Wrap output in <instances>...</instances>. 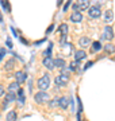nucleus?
I'll use <instances>...</instances> for the list:
<instances>
[{
  "label": "nucleus",
  "instance_id": "obj_19",
  "mask_svg": "<svg viewBox=\"0 0 115 121\" xmlns=\"http://www.w3.org/2000/svg\"><path fill=\"white\" fill-rule=\"evenodd\" d=\"M15 99H16V95L14 94V93H10L8 91V94L5 95V101H7V102H12Z\"/></svg>",
  "mask_w": 115,
  "mask_h": 121
},
{
  "label": "nucleus",
  "instance_id": "obj_6",
  "mask_svg": "<svg viewBox=\"0 0 115 121\" xmlns=\"http://www.w3.org/2000/svg\"><path fill=\"white\" fill-rule=\"evenodd\" d=\"M103 38L107 39V40H112L114 39V31L110 26H107L104 30H103Z\"/></svg>",
  "mask_w": 115,
  "mask_h": 121
},
{
  "label": "nucleus",
  "instance_id": "obj_32",
  "mask_svg": "<svg viewBox=\"0 0 115 121\" xmlns=\"http://www.w3.org/2000/svg\"><path fill=\"white\" fill-rule=\"evenodd\" d=\"M92 65H93V62H88V63H87V65L84 66V70H87V69H88V67H91V66H92Z\"/></svg>",
  "mask_w": 115,
  "mask_h": 121
},
{
  "label": "nucleus",
  "instance_id": "obj_16",
  "mask_svg": "<svg viewBox=\"0 0 115 121\" xmlns=\"http://www.w3.org/2000/svg\"><path fill=\"white\" fill-rule=\"evenodd\" d=\"M0 4H1V7H3V9H4L5 12H10L11 11V5L8 4L7 0H0Z\"/></svg>",
  "mask_w": 115,
  "mask_h": 121
},
{
  "label": "nucleus",
  "instance_id": "obj_29",
  "mask_svg": "<svg viewBox=\"0 0 115 121\" xmlns=\"http://www.w3.org/2000/svg\"><path fill=\"white\" fill-rule=\"evenodd\" d=\"M71 3H72L71 0H68V1H67V4L64 5V11H67V9H68V7H69V5H71Z\"/></svg>",
  "mask_w": 115,
  "mask_h": 121
},
{
  "label": "nucleus",
  "instance_id": "obj_7",
  "mask_svg": "<svg viewBox=\"0 0 115 121\" xmlns=\"http://www.w3.org/2000/svg\"><path fill=\"white\" fill-rule=\"evenodd\" d=\"M58 106L62 109H67L69 106V98H68L67 95H64L61 98H58Z\"/></svg>",
  "mask_w": 115,
  "mask_h": 121
},
{
  "label": "nucleus",
  "instance_id": "obj_33",
  "mask_svg": "<svg viewBox=\"0 0 115 121\" xmlns=\"http://www.w3.org/2000/svg\"><path fill=\"white\" fill-rule=\"evenodd\" d=\"M4 94V87H3V85H0V97Z\"/></svg>",
  "mask_w": 115,
  "mask_h": 121
},
{
  "label": "nucleus",
  "instance_id": "obj_15",
  "mask_svg": "<svg viewBox=\"0 0 115 121\" xmlns=\"http://www.w3.org/2000/svg\"><path fill=\"white\" fill-rule=\"evenodd\" d=\"M89 44H91V39L89 38H85V36L80 38V46H81V47H87Z\"/></svg>",
  "mask_w": 115,
  "mask_h": 121
},
{
  "label": "nucleus",
  "instance_id": "obj_1",
  "mask_svg": "<svg viewBox=\"0 0 115 121\" xmlns=\"http://www.w3.org/2000/svg\"><path fill=\"white\" fill-rule=\"evenodd\" d=\"M49 86H50V77H49L48 74H45V75H42V77L38 79V87H39L42 91H45Z\"/></svg>",
  "mask_w": 115,
  "mask_h": 121
},
{
  "label": "nucleus",
  "instance_id": "obj_18",
  "mask_svg": "<svg viewBox=\"0 0 115 121\" xmlns=\"http://www.w3.org/2000/svg\"><path fill=\"white\" fill-rule=\"evenodd\" d=\"M64 67L65 66V60L62 59V58H57V59H54V67Z\"/></svg>",
  "mask_w": 115,
  "mask_h": 121
},
{
  "label": "nucleus",
  "instance_id": "obj_36",
  "mask_svg": "<svg viewBox=\"0 0 115 121\" xmlns=\"http://www.w3.org/2000/svg\"><path fill=\"white\" fill-rule=\"evenodd\" d=\"M71 1H72V0H71Z\"/></svg>",
  "mask_w": 115,
  "mask_h": 121
},
{
  "label": "nucleus",
  "instance_id": "obj_5",
  "mask_svg": "<svg viewBox=\"0 0 115 121\" xmlns=\"http://www.w3.org/2000/svg\"><path fill=\"white\" fill-rule=\"evenodd\" d=\"M42 63H43V66L48 70H53L54 69V60H53L52 56H45L43 60H42Z\"/></svg>",
  "mask_w": 115,
  "mask_h": 121
},
{
  "label": "nucleus",
  "instance_id": "obj_35",
  "mask_svg": "<svg viewBox=\"0 0 115 121\" xmlns=\"http://www.w3.org/2000/svg\"><path fill=\"white\" fill-rule=\"evenodd\" d=\"M61 3H62V0H58V1H57V4H58V5L61 4Z\"/></svg>",
  "mask_w": 115,
  "mask_h": 121
},
{
  "label": "nucleus",
  "instance_id": "obj_17",
  "mask_svg": "<svg viewBox=\"0 0 115 121\" xmlns=\"http://www.w3.org/2000/svg\"><path fill=\"white\" fill-rule=\"evenodd\" d=\"M7 121H16V112L11 110L7 113Z\"/></svg>",
  "mask_w": 115,
  "mask_h": 121
},
{
  "label": "nucleus",
  "instance_id": "obj_28",
  "mask_svg": "<svg viewBox=\"0 0 115 121\" xmlns=\"http://www.w3.org/2000/svg\"><path fill=\"white\" fill-rule=\"evenodd\" d=\"M54 30V24H52V26H49V28L46 30V34H50V32H53Z\"/></svg>",
  "mask_w": 115,
  "mask_h": 121
},
{
  "label": "nucleus",
  "instance_id": "obj_25",
  "mask_svg": "<svg viewBox=\"0 0 115 121\" xmlns=\"http://www.w3.org/2000/svg\"><path fill=\"white\" fill-rule=\"evenodd\" d=\"M77 104H79V113H81V110H83V104H81L80 97H77Z\"/></svg>",
  "mask_w": 115,
  "mask_h": 121
},
{
  "label": "nucleus",
  "instance_id": "obj_10",
  "mask_svg": "<svg viewBox=\"0 0 115 121\" xmlns=\"http://www.w3.org/2000/svg\"><path fill=\"white\" fill-rule=\"evenodd\" d=\"M18 102H19V106L24 105V91H23L22 87L18 90Z\"/></svg>",
  "mask_w": 115,
  "mask_h": 121
},
{
  "label": "nucleus",
  "instance_id": "obj_22",
  "mask_svg": "<svg viewBox=\"0 0 115 121\" xmlns=\"http://www.w3.org/2000/svg\"><path fill=\"white\" fill-rule=\"evenodd\" d=\"M52 48H53V43H50V44H49V47L43 51L45 56H50V54H52Z\"/></svg>",
  "mask_w": 115,
  "mask_h": 121
},
{
  "label": "nucleus",
  "instance_id": "obj_14",
  "mask_svg": "<svg viewBox=\"0 0 115 121\" xmlns=\"http://www.w3.org/2000/svg\"><path fill=\"white\" fill-rule=\"evenodd\" d=\"M20 87H19V83L18 82H12L8 85V91L10 93H14V91H18Z\"/></svg>",
  "mask_w": 115,
  "mask_h": 121
},
{
  "label": "nucleus",
  "instance_id": "obj_13",
  "mask_svg": "<svg viewBox=\"0 0 115 121\" xmlns=\"http://www.w3.org/2000/svg\"><path fill=\"white\" fill-rule=\"evenodd\" d=\"M85 55H87V54H85L84 50H79V51H76V52H75V60H76V62H79V60L84 59Z\"/></svg>",
  "mask_w": 115,
  "mask_h": 121
},
{
  "label": "nucleus",
  "instance_id": "obj_12",
  "mask_svg": "<svg viewBox=\"0 0 115 121\" xmlns=\"http://www.w3.org/2000/svg\"><path fill=\"white\" fill-rule=\"evenodd\" d=\"M77 7L80 9H88L89 8V0H79L77 1Z\"/></svg>",
  "mask_w": 115,
  "mask_h": 121
},
{
  "label": "nucleus",
  "instance_id": "obj_27",
  "mask_svg": "<svg viewBox=\"0 0 115 121\" xmlns=\"http://www.w3.org/2000/svg\"><path fill=\"white\" fill-rule=\"evenodd\" d=\"M4 55H5V50L4 48H0V62H1V59H3Z\"/></svg>",
  "mask_w": 115,
  "mask_h": 121
},
{
  "label": "nucleus",
  "instance_id": "obj_20",
  "mask_svg": "<svg viewBox=\"0 0 115 121\" xmlns=\"http://www.w3.org/2000/svg\"><path fill=\"white\" fill-rule=\"evenodd\" d=\"M60 31H61L62 35H67V34H68V24L62 23L61 26H60Z\"/></svg>",
  "mask_w": 115,
  "mask_h": 121
},
{
  "label": "nucleus",
  "instance_id": "obj_11",
  "mask_svg": "<svg viewBox=\"0 0 115 121\" xmlns=\"http://www.w3.org/2000/svg\"><path fill=\"white\" fill-rule=\"evenodd\" d=\"M114 20V13H112V11L111 9H107L106 12H104V22L106 23H110Z\"/></svg>",
  "mask_w": 115,
  "mask_h": 121
},
{
  "label": "nucleus",
  "instance_id": "obj_2",
  "mask_svg": "<svg viewBox=\"0 0 115 121\" xmlns=\"http://www.w3.org/2000/svg\"><path fill=\"white\" fill-rule=\"evenodd\" d=\"M34 98H35V102L37 104H45V102H49V99H50V95L46 93V91H38L35 95H34Z\"/></svg>",
  "mask_w": 115,
  "mask_h": 121
},
{
  "label": "nucleus",
  "instance_id": "obj_21",
  "mask_svg": "<svg viewBox=\"0 0 115 121\" xmlns=\"http://www.w3.org/2000/svg\"><path fill=\"white\" fill-rule=\"evenodd\" d=\"M100 48H102L100 42H93V44H92V50H93V51H99Z\"/></svg>",
  "mask_w": 115,
  "mask_h": 121
},
{
  "label": "nucleus",
  "instance_id": "obj_24",
  "mask_svg": "<svg viewBox=\"0 0 115 121\" xmlns=\"http://www.w3.org/2000/svg\"><path fill=\"white\" fill-rule=\"evenodd\" d=\"M104 50H106L107 52H110V54H111V52H114V51H115V47L112 46V44H106Z\"/></svg>",
  "mask_w": 115,
  "mask_h": 121
},
{
  "label": "nucleus",
  "instance_id": "obj_31",
  "mask_svg": "<svg viewBox=\"0 0 115 121\" xmlns=\"http://www.w3.org/2000/svg\"><path fill=\"white\" fill-rule=\"evenodd\" d=\"M77 63H79V62H73V63L71 65V70H75L76 67H77Z\"/></svg>",
  "mask_w": 115,
  "mask_h": 121
},
{
  "label": "nucleus",
  "instance_id": "obj_9",
  "mask_svg": "<svg viewBox=\"0 0 115 121\" xmlns=\"http://www.w3.org/2000/svg\"><path fill=\"white\" fill-rule=\"evenodd\" d=\"M69 19H71L73 23H80L81 20H83V15H81V12L76 11V12H73L71 15V17H69Z\"/></svg>",
  "mask_w": 115,
  "mask_h": 121
},
{
  "label": "nucleus",
  "instance_id": "obj_23",
  "mask_svg": "<svg viewBox=\"0 0 115 121\" xmlns=\"http://www.w3.org/2000/svg\"><path fill=\"white\" fill-rule=\"evenodd\" d=\"M14 67V60L12 59H10V60H7V63H5V66H4V69L5 70H11Z\"/></svg>",
  "mask_w": 115,
  "mask_h": 121
},
{
  "label": "nucleus",
  "instance_id": "obj_3",
  "mask_svg": "<svg viewBox=\"0 0 115 121\" xmlns=\"http://www.w3.org/2000/svg\"><path fill=\"white\" fill-rule=\"evenodd\" d=\"M68 81H69L68 74H61V75H57V77H56V79H54L56 85H60V86H62V85H67Z\"/></svg>",
  "mask_w": 115,
  "mask_h": 121
},
{
  "label": "nucleus",
  "instance_id": "obj_30",
  "mask_svg": "<svg viewBox=\"0 0 115 121\" xmlns=\"http://www.w3.org/2000/svg\"><path fill=\"white\" fill-rule=\"evenodd\" d=\"M7 46H8L10 48L12 47V40H11V39H10V38H7Z\"/></svg>",
  "mask_w": 115,
  "mask_h": 121
},
{
  "label": "nucleus",
  "instance_id": "obj_34",
  "mask_svg": "<svg viewBox=\"0 0 115 121\" xmlns=\"http://www.w3.org/2000/svg\"><path fill=\"white\" fill-rule=\"evenodd\" d=\"M76 11H79V7H77V4H73V12H76Z\"/></svg>",
  "mask_w": 115,
  "mask_h": 121
},
{
  "label": "nucleus",
  "instance_id": "obj_26",
  "mask_svg": "<svg viewBox=\"0 0 115 121\" xmlns=\"http://www.w3.org/2000/svg\"><path fill=\"white\" fill-rule=\"evenodd\" d=\"M49 105H50L52 108H54L56 105H58V99H53V101H50V102H49Z\"/></svg>",
  "mask_w": 115,
  "mask_h": 121
},
{
  "label": "nucleus",
  "instance_id": "obj_8",
  "mask_svg": "<svg viewBox=\"0 0 115 121\" xmlns=\"http://www.w3.org/2000/svg\"><path fill=\"white\" fill-rule=\"evenodd\" d=\"M15 78H16V81H15V82L23 83V82L27 79V74L24 73V71H18V73L15 74Z\"/></svg>",
  "mask_w": 115,
  "mask_h": 121
},
{
  "label": "nucleus",
  "instance_id": "obj_4",
  "mask_svg": "<svg viewBox=\"0 0 115 121\" xmlns=\"http://www.w3.org/2000/svg\"><path fill=\"white\" fill-rule=\"evenodd\" d=\"M88 13H89V16H91V17H93V19H97V17L102 15V11H100V8H99V7L93 5V7H91V8L88 9Z\"/></svg>",
  "mask_w": 115,
  "mask_h": 121
}]
</instances>
